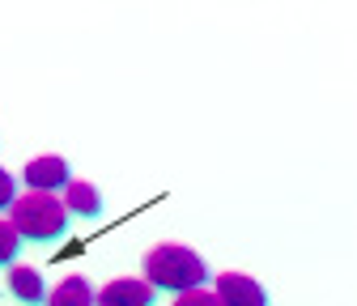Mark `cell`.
Here are the masks:
<instances>
[{"instance_id": "1", "label": "cell", "mask_w": 357, "mask_h": 306, "mask_svg": "<svg viewBox=\"0 0 357 306\" xmlns=\"http://www.w3.org/2000/svg\"><path fill=\"white\" fill-rule=\"evenodd\" d=\"M145 285L149 289H170V293H188V289H200L204 285V259L183 247V243H158L145 251Z\"/></svg>"}, {"instance_id": "2", "label": "cell", "mask_w": 357, "mask_h": 306, "mask_svg": "<svg viewBox=\"0 0 357 306\" xmlns=\"http://www.w3.org/2000/svg\"><path fill=\"white\" fill-rule=\"evenodd\" d=\"M9 226L17 230V238L30 243H56L68 230V208L60 204V196L52 192H26L9 204Z\"/></svg>"}, {"instance_id": "3", "label": "cell", "mask_w": 357, "mask_h": 306, "mask_svg": "<svg viewBox=\"0 0 357 306\" xmlns=\"http://www.w3.org/2000/svg\"><path fill=\"white\" fill-rule=\"evenodd\" d=\"M22 179L30 192H64L68 188V162L60 153H43V158H30L26 170H22Z\"/></svg>"}, {"instance_id": "4", "label": "cell", "mask_w": 357, "mask_h": 306, "mask_svg": "<svg viewBox=\"0 0 357 306\" xmlns=\"http://www.w3.org/2000/svg\"><path fill=\"white\" fill-rule=\"evenodd\" d=\"M217 302L221 306H268V293L255 277H243V273H221L217 285H213Z\"/></svg>"}, {"instance_id": "5", "label": "cell", "mask_w": 357, "mask_h": 306, "mask_svg": "<svg viewBox=\"0 0 357 306\" xmlns=\"http://www.w3.org/2000/svg\"><path fill=\"white\" fill-rule=\"evenodd\" d=\"M94 306H153V289L145 281L119 277V281H111L107 289L94 293Z\"/></svg>"}, {"instance_id": "6", "label": "cell", "mask_w": 357, "mask_h": 306, "mask_svg": "<svg viewBox=\"0 0 357 306\" xmlns=\"http://www.w3.org/2000/svg\"><path fill=\"white\" fill-rule=\"evenodd\" d=\"M60 204H64L68 213H77V217H98V213H102V196H98V188H94V183H85V179H68Z\"/></svg>"}, {"instance_id": "7", "label": "cell", "mask_w": 357, "mask_h": 306, "mask_svg": "<svg viewBox=\"0 0 357 306\" xmlns=\"http://www.w3.org/2000/svg\"><path fill=\"white\" fill-rule=\"evenodd\" d=\"M43 306H94V285L85 277H64L47 298H43Z\"/></svg>"}, {"instance_id": "8", "label": "cell", "mask_w": 357, "mask_h": 306, "mask_svg": "<svg viewBox=\"0 0 357 306\" xmlns=\"http://www.w3.org/2000/svg\"><path fill=\"white\" fill-rule=\"evenodd\" d=\"M9 289L22 298V302H43L47 298V285L34 268H22V264H9Z\"/></svg>"}, {"instance_id": "9", "label": "cell", "mask_w": 357, "mask_h": 306, "mask_svg": "<svg viewBox=\"0 0 357 306\" xmlns=\"http://www.w3.org/2000/svg\"><path fill=\"white\" fill-rule=\"evenodd\" d=\"M17 247H22V238H17V230L0 217V268H9L13 259H17Z\"/></svg>"}, {"instance_id": "10", "label": "cell", "mask_w": 357, "mask_h": 306, "mask_svg": "<svg viewBox=\"0 0 357 306\" xmlns=\"http://www.w3.org/2000/svg\"><path fill=\"white\" fill-rule=\"evenodd\" d=\"M174 306H221V302H217V293H213V289H204V285H200V289L178 293V298H174Z\"/></svg>"}, {"instance_id": "11", "label": "cell", "mask_w": 357, "mask_h": 306, "mask_svg": "<svg viewBox=\"0 0 357 306\" xmlns=\"http://www.w3.org/2000/svg\"><path fill=\"white\" fill-rule=\"evenodd\" d=\"M13 200H17V183H13L9 170H0V208H9Z\"/></svg>"}]
</instances>
